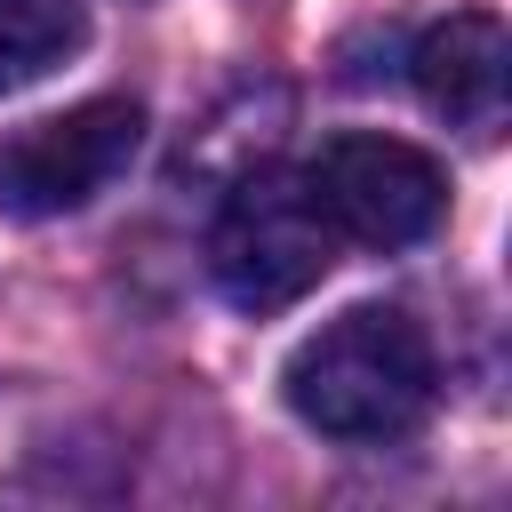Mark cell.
<instances>
[{
    "label": "cell",
    "mask_w": 512,
    "mask_h": 512,
    "mask_svg": "<svg viewBox=\"0 0 512 512\" xmlns=\"http://www.w3.org/2000/svg\"><path fill=\"white\" fill-rule=\"evenodd\" d=\"M432 384H440L432 336L400 304L336 312L280 368L288 408L328 440H400V432H416L424 408H432Z\"/></svg>",
    "instance_id": "1"
},
{
    "label": "cell",
    "mask_w": 512,
    "mask_h": 512,
    "mask_svg": "<svg viewBox=\"0 0 512 512\" xmlns=\"http://www.w3.org/2000/svg\"><path fill=\"white\" fill-rule=\"evenodd\" d=\"M328 264H336V232H328V216L312 208L304 176H288V168H248V176L224 192V208H216V224H208V272H216L224 304H240V312H280V304H296L304 288H320Z\"/></svg>",
    "instance_id": "2"
},
{
    "label": "cell",
    "mask_w": 512,
    "mask_h": 512,
    "mask_svg": "<svg viewBox=\"0 0 512 512\" xmlns=\"http://www.w3.org/2000/svg\"><path fill=\"white\" fill-rule=\"evenodd\" d=\"M136 144H144V104H128V96H88L56 120L0 136V216L48 224V216L88 208L96 192H112L128 176Z\"/></svg>",
    "instance_id": "3"
},
{
    "label": "cell",
    "mask_w": 512,
    "mask_h": 512,
    "mask_svg": "<svg viewBox=\"0 0 512 512\" xmlns=\"http://www.w3.org/2000/svg\"><path fill=\"white\" fill-rule=\"evenodd\" d=\"M304 192L312 208L328 216L336 240H360V248H408L440 224L448 208V176L432 152L400 144V136H328L320 160L304 168Z\"/></svg>",
    "instance_id": "4"
},
{
    "label": "cell",
    "mask_w": 512,
    "mask_h": 512,
    "mask_svg": "<svg viewBox=\"0 0 512 512\" xmlns=\"http://www.w3.org/2000/svg\"><path fill=\"white\" fill-rule=\"evenodd\" d=\"M504 64H512V40H504V24L488 8H464V16L432 24L416 40V56H408L424 104L464 136H496L504 128Z\"/></svg>",
    "instance_id": "5"
},
{
    "label": "cell",
    "mask_w": 512,
    "mask_h": 512,
    "mask_svg": "<svg viewBox=\"0 0 512 512\" xmlns=\"http://www.w3.org/2000/svg\"><path fill=\"white\" fill-rule=\"evenodd\" d=\"M88 16L80 0H0V96L48 80L64 56H80Z\"/></svg>",
    "instance_id": "6"
}]
</instances>
